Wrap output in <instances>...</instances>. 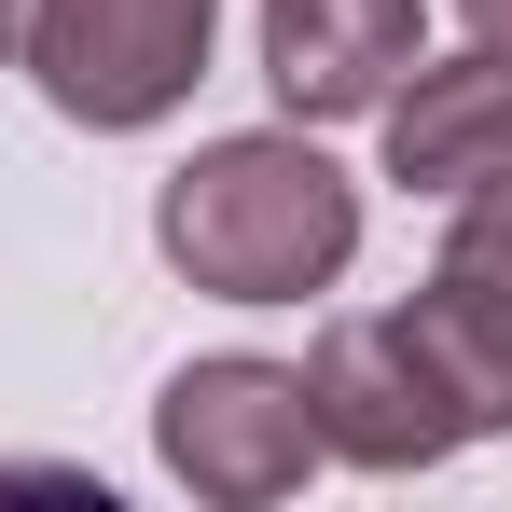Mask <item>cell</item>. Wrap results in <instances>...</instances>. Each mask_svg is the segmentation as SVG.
Here are the masks:
<instances>
[{"label": "cell", "instance_id": "1", "mask_svg": "<svg viewBox=\"0 0 512 512\" xmlns=\"http://www.w3.org/2000/svg\"><path fill=\"white\" fill-rule=\"evenodd\" d=\"M153 250L208 305H305L360 263V180L319 153V125H236L167 167Z\"/></svg>", "mask_w": 512, "mask_h": 512}, {"label": "cell", "instance_id": "2", "mask_svg": "<svg viewBox=\"0 0 512 512\" xmlns=\"http://www.w3.org/2000/svg\"><path fill=\"white\" fill-rule=\"evenodd\" d=\"M208 42H222V0H42L14 70L84 139H139L208 84Z\"/></svg>", "mask_w": 512, "mask_h": 512}, {"label": "cell", "instance_id": "3", "mask_svg": "<svg viewBox=\"0 0 512 512\" xmlns=\"http://www.w3.org/2000/svg\"><path fill=\"white\" fill-rule=\"evenodd\" d=\"M153 457H167V471H180L208 512H263V499H291V485L319 471L305 360H250V346L180 360V374H167V402H153Z\"/></svg>", "mask_w": 512, "mask_h": 512}, {"label": "cell", "instance_id": "4", "mask_svg": "<svg viewBox=\"0 0 512 512\" xmlns=\"http://www.w3.org/2000/svg\"><path fill=\"white\" fill-rule=\"evenodd\" d=\"M305 416H319V457L346 471H374V485H402V471H443L471 416H457V388L429 374V346L402 333V305H374V319H333V333L305 346Z\"/></svg>", "mask_w": 512, "mask_h": 512}, {"label": "cell", "instance_id": "5", "mask_svg": "<svg viewBox=\"0 0 512 512\" xmlns=\"http://www.w3.org/2000/svg\"><path fill=\"white\" fill-rule=\"evenodd\" d=\"M443 208H457V222H443V250H429L402 333H416L429 374L457 388L471 443H499L512 429V180H471V194H443Z\"/></svg>", "mask_w": 512, "mask_h": 512}, {"label": "cell", "instance_id": "6", "mask_svg": "<svg viewBox=\"0 0 512 512\" xmlns=\"http://www.w3.org/2000/svg\"><path fill=\"white\" fill-rule=\"evenodd\" d=\"M388 125V180L402 194H471V180H512V56L471 42V56H416L402 84L374 97Z\"/></svg>", "mask_w": 512, "mask_h": 512}, {"label": "cell", "instance_id": "7", "mask_svg": "<svg viewBox=\"0 0 512 512\" xmlns=\"http://www.w3.org/2000/svg\"><path fill=\"white\" fill-rule=\"evenodd\" d=\"M416 70V0H263V84L291 125H360Z\"/></svg>", "mask_w": 512, "mask_h": 512}, {"label": "cell", "instance_id": "8", "mask_svg": "<svg viewBox=\"0 0 512 512\" xmlns=\"http://www.w3.org/2000/svg\"><path fill=\"white\" fill-rule=\"evenodd\" d=\"M457 28H471V42H499V56H512V0H457Z\"/></svg>", "mask_w": 512, "mask_h": 512}, {"label": "cell", "instance_id": "9", "mask_svg": "<svg viewBox=\"0 0 512 512\" xmlns=\"http://www.w3.org/2000/svg\"><path fill=\"white\" fill-rule=\"evenodd\" d=\"M28 28H42V0H0V70L28 56Z\"/></svg>", "mask_w": 512, "mask_h": 512}]
</instances>
